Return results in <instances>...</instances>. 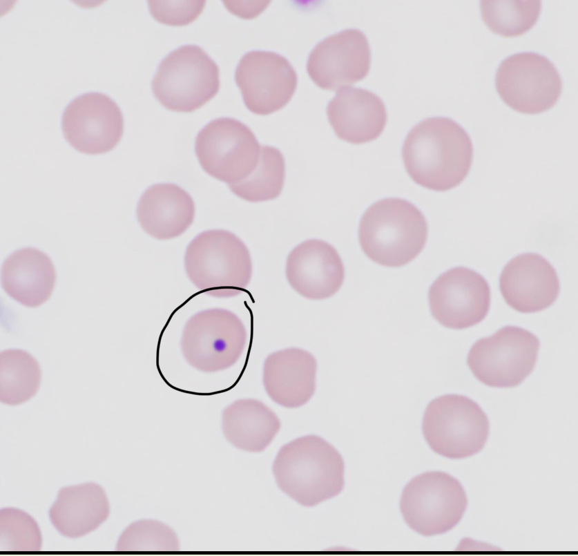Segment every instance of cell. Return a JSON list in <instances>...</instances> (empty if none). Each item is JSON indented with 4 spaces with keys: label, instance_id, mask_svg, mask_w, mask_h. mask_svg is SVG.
Wrapping results in <instances>:
<instances>
[{
    "label": "cell",
    "instance_id": "1",
    "mask_svg": "<svg viewBox=\"0 0 578 556\" xmlns=\"http://www.w3.org/2000/svg\"><path fill=\"white\" fill-rule=\"evenodd\" d=\"M402 157L414 182L430 190L445 191L459 185L468 175L473 145L468 133L456 122L431 117L407 133Z\"/></svg>",
    "mask_w": 578,
    "mask_h": 556
},
{
    "label": "cell",
    "instance_id": "2",
    "mask_svg": "<svg viewBox=\"0 0 578 556\" xmlns=\"http://www.w3.org/2000/svg\"><path fill=\"white\" fill-rule=\"evenodd\" d=\"M272 470L278 487L307 507L338 495L344 487L342 456L316 435L299 437L282 446Z\"/></svg>",
    "mask_w": 578,
    "mask_h": 556
},
{
    "label": "cell",
    "instance_id": "3",
    "mask_svg": "<svg viewBox=\"0 0 578 556\" xmlns=\"http://www.w3.org/2000/svg\"><path fill=\"white\" fill-rule=\"evenodd\" d=\"M427 223L422 212L398 198L380 200L363 213L358 240L365 254L383 266L399 267L412 261L423 249Z\"/></svg>",
    "mask_w": 578,
    "mask_h": 556
},
{
    "label": "cell",
    "instance_id": "4",
    "mask_svg": "<svg viewBox=\"0 0 578 556\" xmlns=\"http://www.w3.org/2000/svg\"><path fill=\"white\" fill-rule=\"evenodd\" d=\"M184 266L186 275L201 291L212 297L238 296L249 285L252 262L245 244L223 229L202 232L188 245Z\"/></svg>",
    "mask_w": 578,
    "mask_h": 556
},
{
    "label": "cell",
    "instance_id": "5",
    "mask_svg": "<svg viewBox=\"0 0 578 556\" xmlns=\"http://www.w3.org/2000/svg\"><path fill=\"white\" fill-rule=\"evenodd\" d=\"M216 63L200 46H182L160 62L152 81V90L166 109L193 112L213 98L220 89Z\"/></svg>",
    "mask_w": 578,
    "mask_h": 556
},
{
    "label": "cell",
    "instance_id": "6",
    "mask_svg": "<svg viewBox=\"0 0 578 556\" xmlns=\"http://www.w3.org/2000/svg\"><path fill=\"white\" fill-rule=\"evenodd\" d=\"M422 430L434 452L459 459L472 456L484 448L490 423L477 403L465 396L450 394L429 403Z\"/></svg>",
    "mask_w": 578,
    "mask_h": 556
},
{
    "label": "cell",
    "instance_id": "7",
    "mask_svg": "<svg viewBox=\"0 0 578 556\" xmlns=\"http://www.w3.org/2000/svg\"><path fill=\"white\" fill-rule=\"evenodd\" d=\"M247 342L246 327L235 314L226 309L211 308L197 312L186 322L180 349L191 367L213 373L233 365Z\"/></svg>",
    "mask_w": 578,
    "mask_h": 556
},
{
    "label": "cell",
    "instance_id": "8",
    "mask_svg": "<svg viewBox=\"0 0 578 556\" xmlns=\"http://www.w3.org/2000/svg\"><path fill=\"white\" fill-rule=\"evenodd\" d=\"M468 505L461 483L448 473L430 471L404 488L400 508L406 524L423 536L445 533L462 519Z\"/></svg>",
    "mask_w": 578,
    "mask_h": 556
},
{
    "label": "cell",
    "instance_id": "9",
    "mask_svg": "<svg viewBox=\"0 0 578 556\" xmlns=\"http://www.w3.org/2000/svg\"><path fill=\"white\" fill-rule=\"evenodd\" d=\"M540 347L539 338L517 326L507 325L476 341L467 363L482 383L494 387L521 384L533 371Z\"/></svg>",
    "mask_w": 578,
    "mask_h": 556
},
{
    "label": "cell",
    "instance_id": "10",
    "mask_svg": "<svg viewBox=\"0 0 578 556\" xmlns=\"http://www.w3.org/2000/svg\"><path fill=\"white\" fill-rule=\"evenodd\" d=\"M261 146L244 123L231 117H219L200 131L195 152L206 173L231 184L241 182L255 170Z\"/></svg>",
    "mask_w": 578,
    "mask_h": 556
},
{
    "label": "cell",
    "instance_id": "11",
    "mask_svg": "<svg viewBox=\"0 0 578 556\" xmlns=\"http://www.w3.org/2000/svg\"><path fill=\"white\" fill-rule=\"evenodd\" d=\"M495 86L508 106L525 114H537L553 107L563 88L552 61L533 52H518L503 60L496 73Z\"/></svg>",
    "mask_w": 578,
    "mask_h": 556
},
{
    "label": "cell",
    "instance_id": "12",
    "mask_svg": "<svg viewBox=\"0 0 578 556\" xmlns=\"http://www.w3.org/2000/svg\"><path fill=\"white\" fill-rule=\"evenodd\" d=\"M235 81L246 107L255 114L267 115L289 103L296 91L298 76L283 56L251 50L239 61Z\"/></svg>",
    "mask_w": 578,
    "mask_h": 556
},
{
    "label": "cell",
    "instance_id": "13",
    "mask_svg": "<svg viewBox=\"0 0 578 556\" xmlns=\"http://www.w3.org/2000/svg\"><path fill=\"white\" fill-rule=\"evenodd\" d=\"M433 317L443 326L462 329L474 326L487 316L491 291L478 272L456 267L440 275L428 292Z\"/></svg>",
    "mask_w": 578,
    "mask_h": 556
},
{
    "label": "cell",
    "instance_id": "14",
    "mask_svg": "<svg viewBox=\"0 0 578 556\" xmlns=\"http://www.w3.org/2000/svg\"><path fill=\"white\" fill-rule=\"evenodd\" d=\"M61 128L66 140L77 151L102 154L111 151L119 142L124 117L110 97L90 92L77 97L66 106Z\"/></svg>",
    "mask_w": 578,
    "mask_h": 556
},
{
    "label": "cell",
    "instance_id": "15",
    "mask_svg": "<svg viewBox=\"0 0 578 556\" xmlns=\"http://www.w3.org/2000/svg\"><path fill=\"white\" fill-rule=\"evenodd\" d=\"M371 50L358 29L343 30L317 44L309 55L307 71L320 88L336 90L355 84L368 74Z\"/></svg>",
    "mask_w": 578,
    "mask_h": 556
},
{
    "label": "cell",
    "instance_id": "16",
    "mask_svg": "<svg viewBox=\"0 0 578 556\" xmlns=\"http://www.w3.org/2000/svg\"><path fill=\"white\" fill-rule=\"evenodd\" d=\"M505 303L521 313L547 309L557 300L560 282L554 267L542 256L523 253L510 260L499 278Z\"/></svg>",
    "mask_w": 578,
    "mask_h": 556
},
{
    "label": "cell",
    "instance_id": "17",
    "mask_svg": "<svg viewBox=\"0 0 578 556\" xmlns=\"http://www.w3.org/2000/svg\"><path fill=\"white\" fill-rule=\"evenodd\" d=\"M285 273L291 287L310 300L332 296L345 279V267L338 251L318 239L305 240L290 252Z\"/></svg>",
    "mask_w": 578,
    "mask_h": 556
},
{
    "label": "cell",
    "instance_id": "18",
    "mask_svg": "<svg viewBox=\"0 0 578 556\" xmlns=\"http://www.w3.org/2000/svg\"><path fill=\"white\" fill-rule=\"evenodd\" d=\"M317 361L307 350L291 347L267 356L262 382L268 396L287 408L300 407L314 394Z\"/></svg>",
    "mask_w": 578,
    "mask_h": 556
},
{
    "label": "cell",
    "instance_id": "19",
    "mask_svg": "<svg viewBox=\"0 0 578 556\" xmlns=\"http://www.w3.org/2000/svg\"><path fill=\"white\" fill-rule=\"evenodd\" d=\"M329 122L340 139L363 144L378 138L387 119L383 100L361 88H340L327 107Z\"/></svg>",
    "mask_w": 578,
    "mask_h": 556
},
{
    "label": "cell",
    "instance_id": "20",
    "mask_svg": "<svg viewBox=\"0 0 578 556\" xmlns=\"http://www.w3.org/2000/svg\"><path fill=\"white\" fill-rule=\"evenodd\" d=\"M136 212L146 233L157 240H168L180 236L191 226L195 204L191 196L177 184L160 183L145 191Z\"/></svg>",
    "mask_w": 578,
    "mask_h": 556
},
{
    "label": "cell",
    "instance_id": "21",
    "mask_svg": "<svg viewBox=\"0 0 578 556\" xmlns=\"http://www.w3.org/2000/svg\"><path fill=\"white\" fill-rule=\"evenodd\" d=\"M109 513L106 493L95 482L61 488L48 511L56 530L71 539L83 537L97 529L108 519Z\"/></svg>",
    "mask_w": 578,
    "mask_h": 556
},
{
    "label": "cell",
    "instance_id": "22",
    "mask_svg": "<svg viewBox=\"0 0 578 556\" xmlns=\"http://www.w3.org/2000/svg\"><path fill=\"white\" fill-rule=\"evenodd\" d=\"M1 276L6 293L28 307L44 303L50 297L56 281L50 258L33 247L11 253L2 265Z\"/></svg>",
    "mask_w": 578,
    "mask_h": 556
},
{
    "label": "cell",
    "instance_id": "23",
    "mask_svg": "<svg viewBox=\"0 0 578 556\" xmlns=\"http://www.w3.org/2000/svg\"><path fill=\"white\" fill-rule=\"evenodd\" d=\"M225 438L238 449L260 452L273 441L280 428L276 414L262 401L238 399L227 406L222 414Z\"/></svg>",
    "mask_w": 578,
    "mask_h": 556
},
{
    "label": "cell",
    "instance_id": "24",
    "mask_svg": "<svg viewBox=\"0 0 578 556\" xmlns=\"http://www.w3.org/2000/svg\"><path fill=\"white\" fill-rule=\"evenodd\" d=\"M41 378L40 366L29 353L7 349L0 356V400L9 405L21 404L34 396Z\"/></svg>",
    "mask_w": 578,
    "mask_h": 556
},
{
    "label": "cell",
    "instance_id": "25",
    "mask_svg": "<svg viewBox=\"0 0 578 556\" xmlns=\"http://www.w3.org/2000/svg\"><path fill=\"white\" fill-rule=\"evenodd\" d=\"M285 178V162L282 153L275 147L262 145L255 170L241 182L228 186L238 197L251 202H259L278 197Z\"/></svg>",
    "mask_w": 578,
    "mask_h": 556
},
{
    "label": "cell",
    "instance_id": "26",
    "mask_svg": "<svg viewBox=\"0 0 578 556\" xmlns=\"http://www.w3.org/2000/svg\"><path fill=\"white\" fill-rule=\"evenodd\" d=\"M483 21L489 29L505 37L521 35L537 21L541 11L539 0H482Z\"/></svg>",
    "mask_w": 578,
    "mask_h": 556
},
{
    "label": "cell",
    "instance_id": "27",
    "mask_svg": "<svg viewBox=\"0 0 578 556\" xmlns=\"http://www.w3.org/2000/svg\"><path fill=\"white\" fill-rule=\"evenodd\" d=\"M117 551H177L180 541L168 525L154 519L131 523L122 533L116 545Z\"/></svg>",
    "mask_w": 578,
    "mask_h": 556
},
{
    "label": "cell",
    "instance_id": "28",
    "mask_svg": "<svg viewBox=\"0 0 578 556\" xmlns=\"http://www.w3.org/2000/svg\"><path fill=\"white\" fill-rule=\"evenodd\" d=\"M42 537L35 519L15 508L0 510V550L31 552L41 548Z\"/></svg>",
    "mask_w": 578,
    "mask_h": 556
},
{
    "label": "cell",
    "instance_id": "29",
    "mask_svg": "<svg viewBox=\"0 0 578 556\" xmlns=\"http://www.w3.org/2000/svg\"><path fill=\"white\" fill-rule=\"evenodd\" d=\"M205 1H148L153 17L161 23L173 26L188 25L202 12Z\"/></svg>",
    "mask_w": 578,
    "mask_h": 556
}]
</instances>
